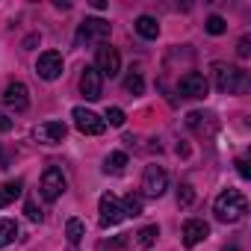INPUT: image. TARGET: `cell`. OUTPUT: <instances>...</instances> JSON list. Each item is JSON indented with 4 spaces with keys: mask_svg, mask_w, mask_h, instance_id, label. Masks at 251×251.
Here are the masks:
<instances>
[{
    "mask_svg": "<svg viewBox=\"0 0 251 251\" xmlns=\"http://www.w3.org/2000/svg\"><path fill=\"white\" fill-rule=\"evenodd\" d=\"M245 198H242V192H236V189H225L219 198H216V219L219 222H227V225H233V222H239L242 219V213H245Z\"/></svg>",
    "mask_w": 251,
    "mask_h": 251,
    "instance_id": "6da1fadb",
    "label": "cell"
},
{
    "mask_svg": "<svg viewBox=\"0 0 251 251\" xmlns=\"http://www.w3.org/2000/svg\"><path fill=\"white\" fill-rule=\"evenodd\" d=\"M213 71H216V89H219V92L239 95V92L248 89V74H245L242 68H233V65H222V62H216Z\"/></svg>",
    "mask_w": 251,
    "mask_h": 251,
    "instance_id": "7a4b0ae2",
    "label": "cell"
},
{
    "mask_svg": "<svg viewBox=\"0 0 251 251\" xmlns=\"http://www.w3.org/2000/svg\"><path fill=\"white\" fill-rule=\"evenodd\" d=\"M166 189H169V175H166V169L157 166V163L145 166V175H142V192H145L148 198H160Z\"/></svg>",
    "mask_w": 251,
    "mask_h": 251,
    "instance_id": "3957f363",
    "label": "cell"
},
{
    "mask_svg": "<svg viewBox=\"0 0 251 251\" xmlns=\"http://www.w3.org/2000/svg\"><path fill=\"white\" fill-rule=\"evenodd\" d=\"M71 118H74V127H77L80 133H86V136H100V133L106 130L103 118H100V115H95V112H92V109H86V106H74Z\"/></svg>",
    "mask_w": 251,
    "mask_h": 251,
    "instance_id": "277c9868",
    "label": "cell"
},
{
    "mask_svg": "<svg viewBox=\"0 0 251 251\" xmlns=\"http://www.w3.org/2000/svg\"><path fill=\"white\" fill-rule=\"evenodd\" d=\"M177 89H180V95L201 100V98H207V92H210V83H207V77H204V74H198V71H189V74H183V77H180Z\"/></svg>",
    "mask_w": 251,
    "mask_h": 251,
    "instance_id": "5b68a950",
    "label": "cell"
},
{
    "mask_svg": "<svg viewBox=\"0 0 251 251\" xmlns=\"http://www.w3.org/2000/svg\"><path fill=\"white\" fill-rule=\"evenodd\" d=\"M62 192H65V175H62V169H56V166L45 169V175H42V195H45V201H56Z\"/></svg>",
    "mask_w": 251,
    "mask_h": 251,
    "instance_id": "8992f818",
    "label": "cell"
},
{
    "mask_svg": "<svg viewBox=\"0 0 251 251\" xmlns=\"http://www.w3.org/2000/svg\"><path fill=\"white\" fill-rule=\"evenodd\" d=\"M80 92H83L86 100H98V98H100V92H103V77H100V71H98L95 65H86V68H83V74H80Z\"/></svg>",
    "mask_w": 251,
    "mask_h": 251,
    "instance_id": "52a82bcc",
    "label": "cell"
},
{
    "mask_svg": "<svg viewBox=\"0 0 251 251\" xmlns=\"http://www.w3.org/2000/svg\"><path fill=\"white\" fill-rule=\"evenodd\" d=\"M98 213H100V225L103 227H112L124 219V210H121V201L115 195H100V204H98Z\"/></svg>",
    "mask_w": 251,
    "mask_h": 251,
    "instance_id": "ba28073f",
    "label": "cell"
},
{
    "mask_svg": "<svg viewBox=\"0 0 251 251\" xmlns=\"http://www.w3.org/2000/svg\"><path fill=\"white\" fill-rule=\"evenodd\" d=\"M103 39H109V24L103 18H86L80 24L77 42H103Z\"/></svg>",
    "mask_w": 251,
    "mask_h": 251,
    "instance_id": "9c48e42d",
    "label": "cell"
},
{
    "mask_svg": "<svg viewBox=\"0 0 251 251\" xmlns=\"http://www.w3.org/2000/svg\"><path fill=\"white\" fill-rule=\"evenodd\" d=\"M95 68L100 71V77H115V74L121 71V56H118V50L109 48V45H100V48H98V65H95Z\"/></svg>",
    "mask_w": 251,
    "mask_h": 251,
    "instance_id": "30bf717a",
    "label": "cell"
},
{
    "mask_svg": "<svg viewBox=\"0 0 251 251\" xmlns=\"http://www.w3.org/2000/svg\"><path fill=\"white\" fill-rule=\"evenodd\" d=\"M36 74H39L42 80H56V77L62 74V53L45 50V53L39 56V62H36Z\"/></svg>",
    "mask_w": 251,
    "mask_h": 251,
    "instance_id": "8fae6325",
    "label": "cell"
},
{
    "mask_svg": "<svg viewBox=\"0 0 251 251\" xmlns=\"http://www.w3.org/2000/svg\"><path fill=\"white\" fill-rule=\"evenodd\" d=\"M3 103H6L9 109H15V112H24V109L30 106V92H27V86L18 83V80H12V83L3 89Z\"/></svg>",
    "mask_w": 251,
    "mask_h": 251,
    "instance_id": "7c38bea8",
    "label": "cell"
},
{
    "mask_svg": "<svg viewBox=\"0 0 251 251\" xmlns=\"http://www.w3.org/2000/svg\"><path fill=\"white\" fill-rule=\"evenodd\" d=\"M65 133H68V127H65L62 121H45V124H39V127L33 130V136L42 145H59L65 139Z\"/></svg>",
    "mask_w": 251,
    "mask_h": 251,
    "instance_id": "4fadbf2b",
    "label": "cell"
},
{
    "mask_svg": "<svg viewBox=\"0 0 251 251\" xmlns=\"http://www.w3.org/2000/svg\"><path fill=\"white\" fill-rule=\"evenodd\" d=\"M210 236V225L204 222V219H189L186 225H183V245L186 248H195L198 242H204Z\"/></svg>",
    "mask_w": 251,
    "mask_h": 251,
    "instance_id": "5bb4252c",
    "label": "cell"
},
{
    "mask_svg": "<svg viewBox=\"0 0 251 251\" xmlns=\"http://www.w3.org/2000/svg\"><path fill=\"white\" fill-rule=\"evenodd\" d=\"M21 192H24V180H6L0 186V207H9Z\"/></svg>",
    "mask_w": 251,
    "mask_h": 251,
    "instance_id": "9a60e30c",
    "label": "cell"
},
{
    "mask_svg": "<svg viewBox=\"0 0 251 251\" xmlns=\"http://www.w3.org/2000/svg\"><path fill=\"white\" fill-rule=\"evenodd\" d=\"M133 27H136V33H139L142 39H157V36H160V24H157V18H151V15H139Z\"/></svg>",
    "mask_w": 251,
    "mask_h": 251,
    "instance_id": "2e32d148",
    "label": "cell"
},
{
    "mask_svg": "<svg viewBox=\"0 0 251 251\" xmlns=\"http://www.w3.org/2000/svg\"><path fill=\"white\" fill-rule=\"evenodd\" d=\"M18 236V222L15 219H0V248H6Z\"/></svg>",
    "mask_w": 251,
    "mask_h": 251,
    "instance_id": "e0dca14e",
    "label": "cell"
},
{
    "mask_svg": "<svg viewBox=\"0 0 251 251\" xmlns=\"http://www.w3.org/2000/svg\"><path fill=\"white\" fill-rule=\"evenodd\" d=\"M124 166H127V154H124V151H112V154L106 157V163H103V172H109V175H121Z\"/></svg>",
    "mask_w": 251,
    "mask_h": 251,
    "instance_id": "ac0fdd59",
    "label": "cell"
},
{
    "mask_svg": "<svg viewBox=\"0 0 251 251\" xmlns=\"http://www.w3.org/2000/svg\"><path fill=\"white\" fill-rule=\"evenodd\" d=\"M65 236H68L71 245H77V242L86 236V225H83L80 219H68V225H65Z\"/></svg>",
    "mask_w": 251,
    "mask_h": 251,
    "instance_id": "d6986e66",
    "label": "cell"
},
{
    "mask_svg": "<svg viewBox=\"0 0 251 251\" xmlns=\"http://www.w3.org/2000/svg\"><path fill=\"white\" fill-rule=\"evenodd\" d=\"M121 210H124V219L127 216H142V195H127L124 198V204H121Z\"/></svg>",
    "mask_w": 251,
    "mask_h": 251,
    "instance_id": "ffe728a7",
    "label": "cell"
},
{
    "mask_svg": "<svg viewBox=\"0 0 251 251\" xmlns=\"http://www.w3.org/2000/svg\"><path fill=\"white\" fill-rule=\"evenodd\" d=\"M124 89H127L130 95H142V92H145V80H142V74H139V71H130L127 77H124Z\"/></svg>",
    "mask_w": 251,
    "mask_h": 251,
    "instance_id": "44dd1931",
    "label": "cell"
},
{
    "mask_svg": "<svg viewBox=\"0 0 251 251\" xmlns=\"http://www.w3.org/2000/svg\"><path fill=\"white\" fill-rule=\"evenodd\" d=\"M136 236H139V245H142V248H151V245L157 242V236H160V227H157V225H148V227H142Z\"/></svg>",
    "mask_w": 251,
    "mask_h": 251,
    "instance_id": "7402d4cb",
    "label": "cell"
},
{
    "mask_svg": "<svg viewBox=\"0 0 251 251\" xmlns=\"http://www.w3.org/2000/svg\"><path fill=\"white\" fill-rule=\"evenodd\" d=\"M204 30H207L210 36H222V33L227 30V21H225L222 15H210V18H207V24H204Z\"/></svg>",
    "mask_w": 251,
    "mask_h": 251,
    "instance_id": "603a6c76",
    "label": "cell"
},
{
    "mask_svg": "<svg viewBox=\"0 0 251 251\" xmlns=\"http://www.w3.org/2000/svg\"><path fill=\"white\" fill-rule=\"evenodd\" d=\"M124 118H127V115H124V109H118V106H109V109H106V115H103V124L121 127V124H124Z\"/></svg>",
    "mask_w": 251,
    "mask_h": 251,
    "instance_id": "cb8c5ba5",
    "label": "cell"
},
{
    "mask_svg": "<svg viewBox=\"0 0 251 251\" xmlns=\"http://www.w3.org/2000/svg\"><path fill=\"white\" fill-rule=\"evenodd\" d=\"M195 201V189L189 186V183H180V189H177V204L180 207H189Z\"/></svg>",
    "mask_w": 251,
    "mask_h": 251,
    "instance_id": "d4e9b609",
    "label": "cell"
},
{
    "mask_svg": "<svg viewBox=\"0 0 251 251\" xmlns=\"http://www.w3.org/2000/svg\"><path fill=\"white\" fill-rule=\"evenodd\" d=\"M236 172H239V177H242V180H248V177H251V169H248V160H245V157H239V160H236Z\"/></svg>",
    "mask_w": 251,
    "mask_h": 251,
    "instance_id": "484cf974",
    "label": "cell"
},
{
    "mask_svg": "<svg viewBox=\"0 0 251 251\" xmlns=\"http://www.w3.org/2000/svg\"><path fill=\"white\" fill-rule=\"evenodd\" d=\"M248 45H251V42H248V36H242V39H239V45H236V53H239L242 59L251 53V48H248Z\"/></svg>",
    "mask_w": 251,
    "mask_h": 251,
    "instance_id": "4316f807",
    "label": "cell"
},
{
    "mask_svg": "<svg viewBox=\"0 0 251 251\" xmlns=\"http://www.w3.org/2000/svg\"><path fill=\"white\" fill-rule=\"evenodd\" d=\"M24 213H27V219H33V222H39V219H42V213L36 210V204H33V201H27V204H24Z\"/></svg>",
    "mask_w": 251,
    "mask_h": 251,
    "instance_id": "83f0119b",
    "label": "cell"
},
{
    "mask_svg": "<svg viewBox=\"0 0 251 251\" xmlns=\"http://www.w3.org/2000/svg\"><path fill=\"white\" fill-rule=\"evenodd\" d=\"M0 130H3V133H9V130H12V121H9L3 112H0Z\"/></svg>",
    "mask_w": 251,
    "mask_h": 251,
    "instance_id": "f1b7e54d",
    "label": "cell"
},
{
    "mask_svg": "<svg viewBox=\"0 0 251 251\" xmlns=\"http://www.w3.org/2000/svg\"><path fill=\"white\" fill-rule=\"evenodd\" d=\"M36 42H39V36H30V39H27V42H24V48H27V50H30V48H33V45H36Z\"/></svg>",
    "mask_w": 251,
    "mask_h": 251,
    "instance_id": "f546056e",
    "label": "cell"
},
{
    "mask_svg": "<svg viewBox=\"0 0 251 251\" xmlns=\"http://www.w3.org/2000/svg\"><path fill=\"white\" fill-rule=\"evenodd\" d=\"M225 251H236V248H233V245H230V248H225Z\"/></svg>",
    "mask_w": 251,
    "mask_h": 251,
    "instance_id": "4dcf8cb0",
    "label": "cell"
},
{
    "mask_svg": "<svg viewBox=\"0 0 251 251\" xmlns=\"http://www.w3.org/2000/svg\"><path fill=\"white\" fill-rule=\"evenodd\" d=\"M71 251H74V248H71Z\"/></svg>",
    "mask_w": 251,
    "mask_h": 251,
    "instance_id": "1f68e13d",
    "label": "cell"
}]
</instances>
